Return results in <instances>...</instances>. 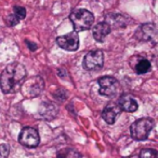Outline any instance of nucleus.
Returning a JSON list of instances; mask_svg holds the SVG:
<instances>
[{
	"mask_svg": "<svg viewBox=\"0 0 158 158\" xmlns=\"http://www.w3.org/2000/svg\"><path fill=\"white\" fill-rule=\"evenodd\" d=\"M26 77L25 67L20 63H12L4 68L0 75V87L4 94H12L21 89Z\"/></svg>",
	"mask_w": 158,
	"mask_h": 158,
	"instance_id": "obj_1",
	"label": "nucleus"
},
{
	"mask_svg": "<svg viewBox=\"0 0 158 158\" xmlns=\"http://www.w3.org/2000/svg\"><path fill=\"white\" fill-rule=\"evenodd\" d=\"M73 25H74L75 31H84L92 26L94 22V16L90 11L86 9H76L70 13V16Z\"/></svg>",
	"mask_w": 158,
	"mask_h": 158,
	"instance_id": "obj_2",
	"label": "nucleus"
},
{
	"mask_svg": "<svg viewBox=\"0 0 158 158\" xmlns=\"http://www.w3.org/2000/svg\"><path fill=\"white\" fill-rule=\"evenodd\" d=\"M153 127H154V121L150 117L138 119L130 127L131 137L138 141H144L148 138Z\"/></svg>",
	"mask_w": 158,
	"mask_h": 158,
	"instance_id": "obj_3",
	"label": "nucleus"
},
{
	"mask_svg": "<svg viewBox=\"0 0 158 158\" xmlns=\"http://www.w3.org/2000/svg\"><path fill=\"white\" fill-rule=\"evenodd\" d=\"M100 86V95L105 97H115L119 92V83L113 77H103L97 81Z\"/></svg>",
	"mask_w": 158,
	"mask_h": 158,
	"instance_id": "obj_4",
	"label": "nucleus"
},
{
	"mask_svg": "<svg viewBox=\"0 0 158 158\" xmlns=\"http://www.w3.org/2000/svg\"><path fill=\"white\" fill-rule=\"evenodd\" d=\"M43 86H44V82L41 77H33L30 79H28L27 81L24 80L21 88L23 94L26 97H35V96H38L42 92Z\"/></svg>",
	"mask_w": 158,
	"mask_h": 158,
	"instance_id": "obj_5",
	"label": "nucleus"
},
{
	"mask_svg": "<svg viewBox=\"0 0 158 158\" xmlns=\"http://www.w3.org/2000/svg\"><path fill=\"white\" fill-rule=\"evenodd\" d=\"M19 142L26 148H36L39 145L40 138L37 129L33 127H25L19 135Z\"/></svg>",
	"mask_w": 158,
	"mask_h": 158,
	"instance_id": "obj_6",
	"label": "nucleus"
},
{
	"mask_svg": "<svg viewBox=\"0 0 158 158\" xmlns=\"http://www.w3.org/2000/svg\"><path fill=\"white\" fill-rule=\"evenodd\" d=\"M104 64V55L103 52L100 50L91 51L84 56V67L87 70H100Z\"/></svg>",
	"mask_w": 158,
	"mask_h": 158,
	"instance_id": "obj_7",
	"label": "nucleus"
},
{
	"mask_svg": "<svg viewBox=\"0 0 158 158\" xmlns=\"http://www.w3.org/2000/svg\"><path fill=\"white\" fill-rule=\"evenodd\" d=\"M56 42L60 48L66 51H77L79 48V37L77 31L70 32L67 35H61L56 39Z\"/></svg>",
	"mask_w": 158,
	"mask_h": 158,
	"instance_id": "obj_8",
	"label": "nucleus"
},
{
	"mask_svg": "<svg viewBox=\"0 0 158 158\" xmlns=\"http://www.w3.org/2000/svg\"><path fill=\"white\" fill-rule=\"evenodd\" d=\"M156 35V27L154 24H143L135 31V38L139 41H152Z\"/></svg>",
	"mask_w": 158,
	"mask_h": 158,
	"instance_id": "obj_9",
	"label": "nucleus"
},
{
	"mask_svg": "<svg viewBox=\"0 0 158 158\" xmlns=\"http://www.w3.org/2000/svg\"><path fill=\"white\" fill-rule=\"evenodd\" d=\"M121 111L122 110L120 109L118 102H117V103H114V102H112V103H110L103 110V112H102V117H103V119L107 124H110V125H113V124L116 122L117 116H118L120 113H121Z\"/></svg>",
	"mask_w": 158,
	"mask_h": 158,
	"instance_id": "obj_10",
	"label": "nucleus"
},
{
	"mask_svg": "<svg viewBox=\"0 0 158 158\" xmlns=\"http://www.w3.org/2000/svg\"><path fill=\"white\" fill-rule=\"evenodd\" d=\"M131 67H133L134 71L138 74H145L151 70V61L144 57L134 56L130 61Z\"/></svg>",
	"mask_w": 158,
	"mask_h": 158,
	"instance_id": "obj_11",
	"label": "nucleus"
},
{
	"mask_svg": "<svg viewBox=\"0 0 158 158\" xmlns=\"http://www.w3.org/2000/svg\"><path fill=\"white\" fill-rule=\"evenodd\" d=\"M118 104L120 106V109L126 112L132 113L135 112L139 108V104H138L137 100L132 97L131 95H122L118 100Z\"/></svg>",
	"mask_w": 158,
	"mask_h": 158,
	"instance_id": "obj_12",
	"label": "nucleus"
},
{
	"mask_svg": "<svg viewBox=\"0 0 158 158\" xmlns=\"http://www.w3.org/2000/svg\"><path fill=\"white\" fill-rule=\"evenodd\" d=\"M110 32H111V27L106 22H102V23L97 24L92 28L93 38L97 42H103L105 40V38L110 35Z\"/></svg>",
	"mask_w": 158,
	"mask_h": 158,
	"instance_id": "obj_13",
	"label": "nucleus"
},
{
	"mask_svg": "<svg viewBox=\"0 0 158 158\" xmlns=\"http://www.w3.org/2000/svg\"><path fill=\"white\" fill-rule=\"evenodd\" d=\"M40 114L42 115L43 118L52 119L56 116L57 114V108L55 104L52 103H43L40 108Z\"/></svg>",
	"mask_w": 158,
	"mask_h": 158,
	"instance_id": "obj_14",
	"label": "nucleus"
},
{
	"mask_svg": "<svg viewBox=\"0 0 158 158\" xmlns=\"http://www.w3.org/2000/svg\"><path fill=\"white\" fill-rule=\"evenodd\" d=\"M106 23L110 25V27L115 26V28H122L126 26L124 24V19L121 15L117 14H110L106 16Z\"/></svg>",
	"mask_w": 158,
	"mask_h": 158,
	"instance_id": "obj_15",
	"label": "nucleus"
},
{
	"mask_svg": "<svg viewBox=\"0 0 158 158\" xmlns=\"http://www.w3.org/2000/svg\"><path fill=\"white\" fill-rule=\"evenodd\" d=\"M140 158H157V151L153 148H144L140 152Z\"/></svg>",
	"mask_w": 158,
	"mask_h": 158,
	"instance_id": "obj_16",
	"label": "nucleus"
},
{
	"mask_svg": "<svg viewBox=\"0 0 158 158\" xmlns=\"http://www.w3.org/2000/svg\"><path fill=\"white\" fill-rule=\"evenodd\" d=\"M14 14L19 17L20 19H25L26 16V10L23 6H14Z\"/></svg>",
	"mask_w": 158,
	"mask_h": 158,
	"instance_id": "obj_17",
	"label": "nucleus"
},
{
	"mask_svg": "<svg viewBox=\"0 0 158 158\" xmlns=\"http://www.w3.org/2000/svg\"><path fill=\"white\" fill-rule=\"evenodd\" d=\"M20 21H21V19H20L19 17H17L15 14L10 15V16H9L8 19H7V22H8V24L10 26H15L16 24L20 23Z\"/></svg>",
	"mask_w": 158,
	"mask_h": 158,
	"instance_id": "obj_18",
	"label": "nucleus"
},
{
	"mask_svg": "<svg viewBox=\"0 0 158 158\" xmlns=\"http://www.w3.org/2000/svg\"><path fill=\"white\" fill-rule=\"evenodd\" d=\"M9 155V148L7 144H0V158H7Z\"/></svg>",
	"mask_w": 158,
	"mask_h": 158,
	"instance_id": "obj_19",
	"label": "nucleus"
},
{
	"mask_svg": "<svg viewBox=\"0 0 158 158\" xmlns=\"http://www.w3.org/2000/svg\"><path fill=\"white\" fill-rule=\"evenodd\" d=\"M27 42V45L28 48H30V51H36L37 50V44L33 43V42H29V41H26Z\"/></svg>",
	"mask_w": 158,
	"mask_h": 158,
	"instance_id": "obj_20",
	"label": "nucleus"
}]
</instances>
